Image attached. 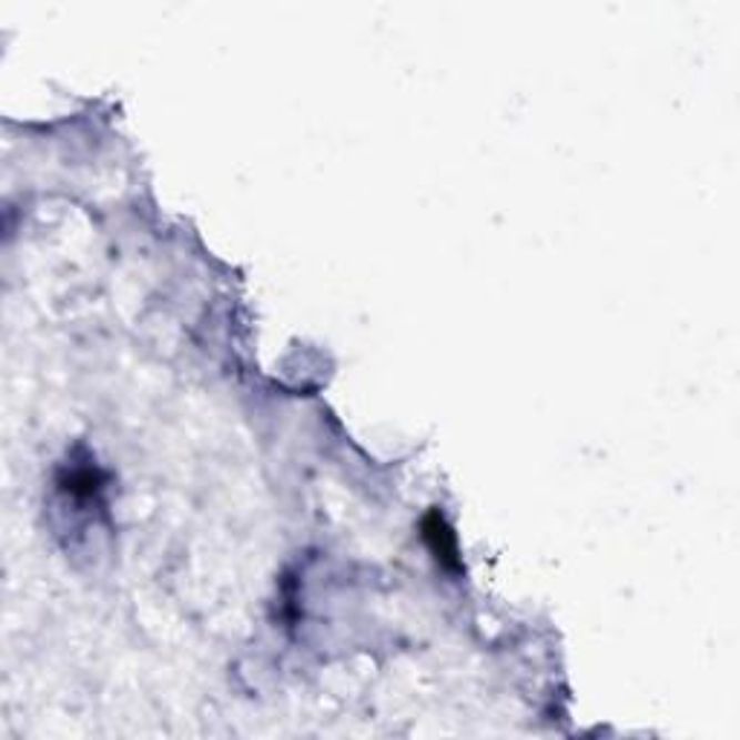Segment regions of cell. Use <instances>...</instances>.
<instances>
[{"instance_id": "1", "label": "cell", "mask_w": 740, "mask_h": 740, "mask_svg": "<svg viewBox=\"0 0 740 740\" xmlns=\"http://www.w3.org/2000/svg\"><path fill=\"white\" fill-rule=\"evenodd\" d=\"M423 538H426L428 550L434 553V558L440 561L443 570L448 572H463V561H460V550H457V538L452 533V527L446 524L437 509L423 518Z\"/></svg>"}]
</instances>
